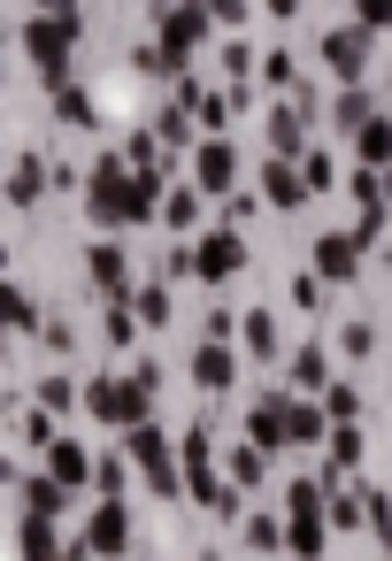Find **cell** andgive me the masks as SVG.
<instances>
[{
  "label": "cell",
  "instance_id": "1",
  "mask_svg": "<svg viewBox=\"0 0 392 561\" xmlns=\"http://www.w3.org/2000/svg\"><path fill=\"white\" fill-rule=\"evenodd\" d=\"M93 546H108V553L124 546V507H101V515H93Z\"/></svg>",
  "mask_w": 392,
  "mask_h": 561
},
{
  "label": "cell",
  "instance_id": "2",
  "mask_svg": "<svg viewBox=\"0 0 392 561\" xmlns=\"http://www.w3.org/2000/svg\"><path fill=\"white\" fill-rule=\"evenodd\" d=\"M223 377H231V354L208 346V354H200V385H223Z\"/></svg>",
  "mask_w": 392,
  "mask_h": 561
}]
</instances>
